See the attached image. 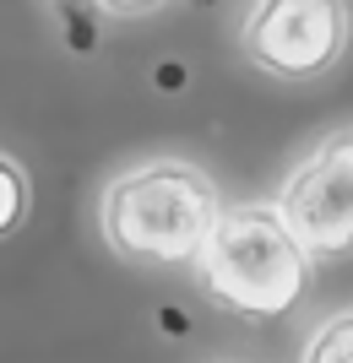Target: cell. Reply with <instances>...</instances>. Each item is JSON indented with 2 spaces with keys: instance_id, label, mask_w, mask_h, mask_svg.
<instances>
[{
  "instance_id": "5b68a950",
  "label": "cell",
  "mask_w": 353,
  "mask_h": 363,
  "mask_svg": "<svg viewBox=\"0 0 353 363\" xmlns=\"http://www.w3.org/2000/svg\"><path fill=\"white\" fill-rule=\"evenodd\" d=\"M33 212V184H28V168L16 163L11 152H0V239H11L16 228L28 223Z\"/></svg>"
},
{
  "instance_id": "ba28073f",
  "label": "cell",
  "mask_w": 353,
  "mask_h": 363,
  "mask_svg": "<svg viewBox=\"0 0 353 363\" xmlns=\"http://www.w3.org/2000/svg\"><path fill=\"white\" fill-rule=\"evenodd\" d=\"M185 82H190L185 65H163V71H158V87H185Z\"/></svg>"
},
{
  "instance_id": "6da1fadb",
  "label": "cell",
  "mask_w": 353,
  "mask_h": 363,
  "mask_svg": "<svg viewBox=\"0 0 353 363\" xmlns=\"http://www.w3.org/2000/svg\"><path fill=\"white\" fill-rule=\"evenodd\" d=\"M223 190L207 168L185 157H153L125 168L104 190L98 228L104 244L147 272H196L201 250L223 223Z\"/></svg>"
},
{
  "instance_id": "8992f818",
  "label": "cell",
  "mask_w": 353,
  "mask_h": 363,
  "mask_svg": "<svg viewBox=\"0 0 353 363\" xmlns=\"http://www.w3.org/2000/svg\"><path fill=\"white\" fill-rule=\"evenodd\" d=\"M299 363H353V309H342L326 325H315V336L305 342V358Z\"/></svg>"
},
{
  "instance_id": "52a82bcc",
  "label": "cell",
  "mask_w": 353,
  "mask_h": 363,
  "mask_svg": "<svg viewBox=\"0 0 353 363\" xmlns=\"http://www.w3.org/2000/svg\"><path fill=\"white\" fill-rule=\"evenodd\" d=\"M104 16H120V22H131V16H158L169 0H92Z\"/></svg>"
},
{
  "instance_id": "277c9868",
  "label": "cell",
  "mask_w": 353,
  "mask_h": 363,
  "mask_svg": "<svg viewBox=\"0 0 353 363\" xmlns=\"http://www.w3.org/2000/svg\"><path fill=\"white\" fill-rule=\"evenodd\" d=\"M277 212L315 260L353 255V125L321 136L299 157L277 190Z\"/></svg>"
},
{
  "instance_id": "3957f363",
  "label": "cell",
  "mask_w": 353,
  "mask_h": 363,
  "mask_svg": "<svg viewBox=\"0 0 353 363\" xmlns=\"http://www.w3.org/2000/svg\"><path fill=\"white\" fill-rule=\"evenodd\" d=\"M348 0H256L239 22V55L277 82H315L348 55Z\"/></svg>"
},
{
  "instance_id": "7a4b0ae2",
  "label": "cell",
  "mask_w": 353,
  "mask_h": 363,
  "mask_svg": "<svg viewBox=\"0 0 353 363\" xmlns=\"http://www.w3.org/2000/svg\"><path fill=\"white\" fill-rule=\"evenodd\" d=\"M315 266L321 260L299 244L277 201L272 206L245 201V206H229L223 223L212 228L196 260V288L239 320H288L310 298Z\"/></svg>"
}]
</instances>
